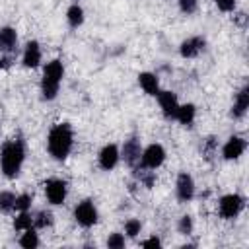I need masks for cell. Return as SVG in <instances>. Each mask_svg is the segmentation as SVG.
Wrapping results in <instances>:
<instances>
[{
	"mask_svg": "<svg viewBox=\"0 0 249 249\" xmlns=\"http://www.w3.org/2000/svg\"><path fill=\"white\" fill-rule=\"evenodd\" d=\"M49 152L54 160H64L72 150V128L66 123L54 124L47 138Z\"/></svg>",
	"mask_w": 249,
	"mask_h": 249,
	"instance_id": "obj_1",
	"label": "cell"
},
{
	"mask_svg": "<svg viewBox=\"0 0 249 249\" xmlns=\"http://www.w3.org/2000/svg\"><path fill=\"white\" fill-rule=\"evenodd\" d=\"M23 158H25V150H23V144L21 140H10L2 146V152H0V165H2V171L6 177H16L21 169V163H23Z\"/></svg>",
	"mask_w": 249,
	"mask_h": 249,
	"instance_id": "obj_2",
	"label": "cell"
},
{
	"mask_svg": "<svg viewBox=\"0 0 249 249\" xmlns=\"http://www.w3.org/2000/svg\"><path fill=\"white\" fill-rule=\"evenodd\" d=\"M62 74H64V68H62V62L60 60L47 62V66L43 70V82H41V91H43V97L47 101H51V99L56 97L58 86H60V80H62Z\"/></svg>",
	"mask_w": 249,
	"mask_h": 249,
	"instance_id": "obj_3",
	"label": "cell"
},
{
	"mask_svg": "<svg viewBox=\"0 0 249 249\" xmlns=\"http://www.w3.org/2000/svg\"><path fill=\"white\" fill-rule=\"evenodd\" d=\"M163 160H165V150H163V146H160V144H150V146L142 152V156H140V163H142V167H146V169H156V167H160V165L163 163Z\"/></svg>",
	"mask_w": 249,
	"mask_h": 249,
	"instance_id": "obj_4",
	"label": "cell"
},
{
	"mask_svg": "<svg viewBox=\"0 0 249 249\" xmlns=\"http://www.w3.org/2000/svg\"><path fill=\"white\" fill-rule=\"evenodd\" d=\"M74 218H76V222H78L80 226H84V228L93 226V224L97 222V210H95L93 202H91V200H82V202L76 206V210H74Z\"/></svg>",
	"mask_w": 249,
	"mask_h": 249,
	"instance_id": "obj_5",
	"label": "cell"
},
{
	"mask_svg": "<svg viewBox=\"0 0 249 249\" xmlns=\"http://www.w3.org/2000/svg\"><path fill=\"white\" fill-rule=\"evenodd\" d=\"M243 208V198L239 195H226L220 198V214L226 220L235 218Z\"/></svg>",
	"mask_w": 249,
	"mask_h": 249,
	"instance_id": "obj_6",
	"label": "cell"
},
{
	"mask_svg": "<svg viewBox=\"0 0 249 249\" xmlns=\"http://www.w3.org/2000/svg\"><path fill=\"white\" fill-rule=\"evenodd\" d=\"M45 193L51 204H62L66 198V183L62 179H49L45 183Z\"/></svg>",
	"mask_w": 249,
	"mask_h": 249,
	"instance_id": "obj_7",
	"label": "cell"
},
{
	"mask_svg": "<svg viewBox=\"0 0 249 249\" xmlns=\"http://www.w3.org/2000/svg\"><path fill=\"white\" fill-rule=\"evenodd\" d=\"M195 195V181L189 173H179L177 177V198L183 202H189Z\"/></svg>",
	"mask_w": 249,
	"mask_h": 249,
	"instance_id": "obj_8",
	"label": "cell"
},
{
	"mask_svg": "<svg viewBox=\"0 0 249 249\" xmlns=\"http://www.w3.org/2000/svg\"><path fill=\"white\" fill-rule=\"evenodd\" d=\"M140 156H142V150H140V142L136 138H130L124 142L123 146V158L124 161L130 165V167H136L140 163Z\"/></svg>",
	"mask_w": 249,
	"mask_h": 249,
	"instance_id": "obj_9",
	"label": "cell"
},
{
	"mask_svg": "<svg viewBox=\"0 0 249 249\" xmlns=\"http://www.w3.org/2000/svg\"><path fill=\"white\" fill-rule=\"evenodd\" d=\"M243 152H245V140L239 136H231L222 148V154L226 160H237Z\"/></svg>",
	"mask_w": 249,
	"mask_h": 249,
	"instance_id": "obj_10",
	"label": "cell"
},
{
	"mask_svg": "<svg viewBox=\"0 0 249 249\" xmlns=\"http://www.w3.org/2000/svg\"><path fill=\"white\" fill-rule=\"evenodd\" d=\"M158 99H160V107L163 111L165 117H175L177 109H179V103H177V95L173 91H160L158 93Z\"/></svg>",
	"mask_w": 249,
	"mask_h": 249,
	"instance_id": "obj_11",
	"label": "cell"
},
{
	"mask_svg": "<svg viewBox=\"0 0 249 249\" xmlns=\"http://www.w3.org/2000/svg\"><path fill=\"white\" fill-rule=\"evenodd\" d=\"M117 161H119V148H117L115 144H107V146L99 152V165H101L105 171H109V169H113V167L117 165Z\"/></svg>",
	"mask_w": 249,
	"mask_h": 249,
	"instance_id": "obj_12",
	"label": "cell"
},
{
	"mask_svg": "<svg viewBox=\"0 0 249 249\" xmlns=\"http://www.w3.org/2000/svg\"><path fill=\"white\" fill-rule=\"evenodd\" d=\"M204 45H206V41L202 37H191V39L181 43V54L185 58H193L204 51Z\"/></svg>",
	"mask_w": 249,
	"mask_h": 249,
	"instance_id": "obj_13",
	"label": "cell"
},
{
	"mask_svg": "<svg viewBox=\"0 0 249 249\" xmlns=\"http://www.w3.org/2000/svg\"><path fill=\"white\" fill-rule=\"evenodd\" d=\"M39 62H41V49H39V43H37V41H29V43L25 45V51H23V66L35 68Z\"/></svg>",
	"mask_w": 249,
	"mask_h": 249,
	"instance_id": "obj_14",
	"label": "cell"
},
{
	"mask_svg": "<svg viewBox=\"0 0 249 249\" xmlns=\"http://www.w3.org/2000/svg\"><path fill=\"white\" fill-rule=\"evenodd\" d=\"M249 109V88H243L237 95H235V101H233V107H231V117L233 119H241Z\"/></svg>",
	"mask_w": 249,
	"mask_h": 249,
	"instance_id": "obj_15",
	"label": "cell"
},
{
	"mask_svg": "<svg viewBox=\"0 0 249 249\" xmlns=\"http://www.w3.org/2000/svg\"><path fill=\"white\" fill-rule=\"evenodd\" d=\"M16 43H18V35L12 27H2L0 29V51H14L16 49Z\"/></svg>",
	"mask_w": 249,
	"mask_h": 249,
	"instance_id": "obj_16",
	"label": "cell"
},
{
	"mask_svg": "<svg viewBox=\"0 0 249 249\" xmlns=\"http://www.w3.org/2000/svg\"><path fill=\"white\" fill-rule=\"evenodd\" d=\"M138 82L142 86V89L148 93V95H158L160 93V86H158V78L150 72H142L138 76Z\"/></svg>",
	"mask_w": 249,
	"mask_h": 249,
	"instance_id": "obj_17",
	"label": "cell"
},
{
	"mask_svg": "<svg viewBox=\"0 0 249 249\" xmlns=\"http://www.w3.org/2000/svg\"><path fill=\"white\" fill-rule=\"evenodd\" d=\"M195 113H196V109H195V105L193 103H185V105H179V109H177V113H175V119L181 123V124H193V121H195Z\"/></svg>",
	"mask_w": 249,
	"mask_h": 249,
	"instance_id": "obj_18",
	"label": "cell"
},
{
	"mask_svg": "<svg viewBox=\"0 0 249 249\" xmlns=\"http://www.w3.org/2000/svg\"><path fill=\"white\" fill-rule=\"evenodd\" d=\"M66 18H68V23H70L72 27H78V25L84 23V10H82L78 4H74V6L68 8Z\"/></svg>",
	"mask_w": 249,
	"mask_h": 249,
	"instance_id": "obj_19",
	"label": "cell"
},
{
	"mask_svg": "<svg viewBox=\"0 0 249 249\" xmlns=\"http://www.w3.org/2000/svg\"><path fill=\"white\" fill-rule=\"evenodd\" d=\"M19 245H21L23 249H35V247L39 245V237H37V233H35L33 228L25 230V233L19 237Z\"/></svg>",
	"mask_w": 249,
	"mask_h": 249,
	"instance_id": "obj_20",
	"label": "cell"
},
{
	"mask_svg": "<svg viewBox=\"0 0 249 249\" xmlns=\"http://www.w3.org/2000/svg\"><path fill=\"white\" fill-rule=\"evenodd\" d=\"M14 228H16L18 231H25V230L33 228V218H31V214H29L27 210L19 212V216L14 220Z\"/></svg>",
	"mask_w": 249,
	"mask_h": 249,
	"instance_id": "obj_21",
	"label": "cell"
},
{
	"mask_svg": "<svg viewBox=\"0 0 249 249\" xmlns=\"http://www.w3.org/2000/svg\"><path fill=\"white\" fill-rule=\"evenodd\" d=\"M14 202H16V196L8 191L0 193V212H10L14 210Z\"/></svg>",
	"mask_w": 249,
	"mask_h": 249,
	"instance_id": "obj_22",
	"label": "cell"
},
{
	"mask_svg": "<svg viewBox=\"0 0 249 249\" xmlns=\"http://www.w3.org/2000/svg\"><path fill=\"white\" fill-rule=\"evenodd\" d=\"M140 228H142V224H140V220H128L126 224H124V231H126V235L128 237H136L138 233H140Z\"/></svg>",
	"mask_w": 249,
	"mask_h": 249,
	"instance_id": "obj_23",
	"label": "cell"
},
{
	"mask_svg": "<svg viewBox=\"0 0 249 249\" xmlns=\"http://www.w3.org/2000/svg\"><path fill=\"white\" fill-rule=\"evenodd\" d=\"M29 206H31V196H29V195H19V196H16V202H14V208H16V210L23 212V210H29Z\"/></svg>",
	"mask_w": 249,
	"mask_h": 249,
	"instance_id": "obj_24",
	"label": "cell"
},
{
	"mask_svg": "<svg viewBox=\"0 0 249 249\" xmlns=\"http://www.w3.org/2000/svg\"><path fill=\"white\" fill-rule=\"evenodd\" d=\"M53 222V216H51V212H39L37 214V218H33V226H37V228H45V226H49Z\"/></svg>",
	"mask_w": 249,
	"mask_h": 249,
	"instance_id": "obj_25",
	"label": "cell"
},
{
	"mask_svg": "<svg viewBox=\"0 0 249 249\" xmlns=\"http://www.w3.org/2000/svg\"><path fill=\"white\" fill-rule=\"evenodd\" d=\"M107 247L109 249H121V247H124V237L121 233H111L109 239H107Z\"/></svg>",
	"mask_w": 249,
	"mask_h": 249,
	"instance_id": "obj_26",
	"label": "cell"
},
{
	"mask_svg": "<svg viewBox=\"0 0 249 249\" xmlns=\"http://www.w3.org/2000/svg\"><path fill=\"white\" fill-rule=\"evenodd\" d=\"M179 231L181 233H185V235H189L191 231H193V220H191V216H181V220H179Z\"/></svg>",
	"mask_w": 249,
	"mask_h": 249,
	"instance_id": "obj_27",
	"label": "cell"
},
{
	"mask_svg": "<svg viewBox=\"0 0 249 249\" xmlns=\"http://www.w3.org/2000/svg\"><path fill=\"white\" fill-rule=\"evenodd\" d=\"M196 0H179V8L185 12V14H195L196 12Z\"/></svg>",
	"mask_w": 249,
	"mask_h": 249,
	"instance_id": "obj_28",
	"label": "cell"
},
{
	"mask_svg": "<svg viewBox=\"0 0 249 249\" xmlns=\"http://www.w3.org/2000/svg\"><path fill=\"white\" fill-rule=\"evenodd\" d=\"M138 175H140V181H142L146 187H152V185H154V179H156V177H154V173H152V171H146V167H144V169H140V173H138Z\"/></svg>",
	"mask_w": 249,
	"mask_h": 249,
	"instance_id": "obj_29",
	"label": "cell"
},
{
	"mask_svg": "<svg viewBox=\"0 0 249 249\" xmlns=\"http://www.w3.org/2000/svg\"><path fill=\"white\" fill-rule=\"evenodd\" d=\"M216 6L222 12H231L235 8V0H216Z\"/></svg>",
	"mask_w": 249,
	"mask_h": 249,
	"instance_id": "obj_30",
	"label": "cell"
},
{
	"mask_svg": "<svg viewBox=\"0 0 249 249\" xmlns=\"http://www.w3.org/2000/svg\"><path fill=\"white\" fill-rule=\"evenodd\" d=\"M160 245H161V241L158 237H150V239L142 241V247H160Z\"/></svg>",
	"mask_w": 249,
	"mask_h": 249,
	"instance_id": "obj_31",
	"label": "cell"
},
{
	"mask_svg": "<svg viewBox=\"0 0 249 249\" xmlns=\"http://www.w3.org/2000/svg\"><path fill=\"white\" fill-rule=\"evenodd\" d=\"M10 66V58H2L0 60V68H8Z\"/></svg>",
	"mask_w": 249,
	"mask_h": 249,
	"instance_id": "obj_32",
	"label": "cell"
}]
</instances>
